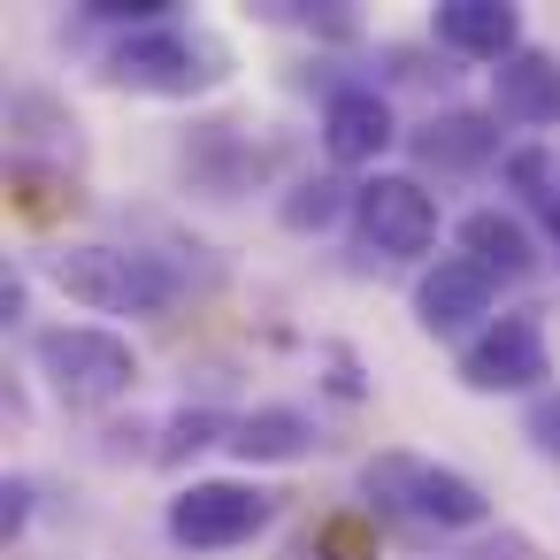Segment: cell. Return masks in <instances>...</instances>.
<instances>
[{
  "instance_id": "cell-1",
  "label": "cell",
  "mask_w": 560,
  "mask_h": 560,
  "mask_svg": "<svg viewBox=\"0 0 560 560\" xmlns=\"http://www.w3.org/2000/svg\"><path fill=\"white\" fill-rule=\"evenodd\" d=\"M231 78V47L200 24H154V32H131L116 55H108V85L124 93H154V101H192L208 85Z\"/></svg>"
},
{
  "instance_id": "cell-2",
  "label": "cell",
  "mask_w": 560,
  "mask_h": 560,
  "mask_svg": "<svg viewBox=\"0 0 560 560\" xmlns=\"http://www.w3.org/2000/svg\"><path fill=\"white\" fill-rule=\"evenodd\" d=\"M47 284L93 315H162L177 300V277L162 269V254H139V246H55Z\"/></svg>"
},
{
  "instance_id": "cell-3",
  "label": "cell",
  "mask_w": 560,
  "mask_h": 560,
  "mask_svg": "<svg viewBox=\"0 0 560 560\" xmlns=\"http://www.w3.org/2000/svg\"><path fill=\"white\" fill-rule=\"evenodd\" d=\"M361 499L392 506V514H415L430 529H483V514H491V499H483L476 476L438 468L422 453H376V460H361Z\"/></svg>"
},
{
  "instance_id": "cell-4",
  "label": "cell",
  "mask_w": 560,
  "mask_h": 560,
  "mask_svg": "<svg viewBox=\"0 0 560 560\" xmlns=\"http://www.w3.org/2000/svg\"><path fill=\"white\" fill-rule=\"evenodd\" d=\"M32 361L39 376L70 399V407H116L131 384H139V353L131 338L101 330V323H55L32 338Z\"/></svg>"
},
{
  "instance_id": "cell-5",
  "label": "cell",
  "mask_w": 560,
  "mask_h": 560,
  "mask_svg": "<svg viewBox=\"0 0 560 560\" xmlns=\"http://www.w3.org/2000/svg\"><path fill=\"white\" fill-rule=\"evenodd\" d=\"M269 514H277V491L208 476V483H185V491L170 499V537H177L185 552H231V545H246L254 529H269Z\"/></svg>"
},
{
  "instance_id": "cell-6",
  "label": "cell",
  "mask_w": 560,
  "mask_h": 560,
  "mask_svg": "<svg viewBox=\"0 0 560 560\" xmlns=\"http://www.w3.org/2000/svg\"><path fill=\"white\" fill-rule=\"evenodd\" d=\"M353 223L376 254L392 261H422L438 246V192L422 177H399V170H376L361 192H353Z\"/></svg>"
},
{
  "instance_id": "cell-7",
  "label": "cell",
  "mask_w": 560,
  "mask_h": 560,
  "mask_svg": "<svg viewBox=\"0 0 560 560\" xmlns=\"http://www.w3.org/2000/svg\"><path fill=\"white\" fill-rule=\"evenodd\" d=\"M545 376H552V353H545V323L537 315H499L460 353V384L468 392H537Z\"/></svg>"
},
{
  "instance_id": "cell-8",
  "label": "cell",
  "mask_w": 560,
  "mask_h": 560,
  "mask_svg": "<svg viewBox=\"0 0 560 560\" xmlns=\"http://www.w3.org/2000/svg\"><path fill=\"white\" fill-rule=\"evenodd\" d=\"M491 300H499V277L476 269L468 254H438V261L415 277V323H422L430 338H453V330L483 323Z\"/></svg>"
},
{
  "instance_id": "cell-9",
  "label": "cell",
  "mask_w": 560,
  "mask_h": 560,
  "mask_svg": "<svg viewBox=\"0 0 560 560\" xmlns=\"http://www.w3.org/2000/svg\"><path fill=\"white\" fill-rule=\"evenodd\" d=\"M392 139H399V124H392V101L376 85H338L323 101V147L338 170H369Z\"/></svg>"
},
{
  "instance_id": "cell-10",
  "label": "cell",
  "mask_w": 560,
  "mask_h": 560,
  "mask_svg": "<svg viewBox=\"0 0 560 560\" xmlns=\"http://www.w3.org/2000/svg\"><path fill=\"white\" fill-rule=\"evenodd\" d=\"M407 147H415V162H430V170H445V177L506 162L499 116H483V108H438L430 124H415V131H407Z\"/></svg>"
},
{
  "instance_id": "cell-11",
  "label": "cell",
  "mask_w": 560,
  "mask_h": 560,
  "mask_svg": "<svg viewBox=\"0 0 560 560\" xmlns=\"http://www.w3.org/2000/svg\"><path fill=\"white\" fill-rule=\"evenodd\" d=\"M438 47L499 70L506 55H522V9H506V0H438Z\"/></svg>"
},
{
  "instance_id": "cell-12",
  "label": "cell",
  "mask_w": 560,
  "mask_h": 560,
  "mask_svg": "<svg viewBox=\"0 0 560 560\" xmlns=\"http://www.w3.org/2000/svg\"><path fill=\"white\" fill-rule=\"evenodd\" d=\"M491 93H499V116L506 124H529V131H552L560 124V55L545 47H522L491 70Z\"/></svg>"
},
{
  "instance_id": "cell-13",
  "label": "cell",
  "mask_w": 560,
  "mask_h": 560,
  "mask_svg": "<svg viewBox=\"0 0 560 560\" xmlns=\"http://www.w3.org/2000/svg\"><path fill=\"white\" fill-rule=\"evenodd\" d=\"M460 254H468L476 269H491L499 284H514V277L537 269V238H529V223L506 215V208H476V215H460Z\"/></svg>"
},
{
  "instance_id": "cell-14",
  "label": "cell",
  "mask_w": 560,
  "mask_h": 560,
  "mask_svg": "<svg viewBox=\"0 0 560 560\" xmlns=\"http://www.w3.org/2000/svg\"><path fill=\"white\" fill-rule=\"evenodd\" d=\"M307 445H315V422H307L300 407H254V415H238V430H231V453H238L246 468L300 460Z\"/></svg>"
},
{
  "instance_id": "cell-15",
  "label": "cell",
  "mask_w": 560,
  "mask_h": 560,
  "mask_svg": "<svg viewBox=\"0 0 560 560\" xmlns=\"http://www.w3.org/2000/svg\"><path fill=\"white\" fill-rule=\"evenodd\" d=\"M353 192H361V185H346V177H300V185L284 192V223H292V231H330V223L353 208Z\"/></svg>"
},
{
  "instance_id": "cell-16",
  "label": "cell",
  "mask_w": 560,
  "mask_h": 560,
  "mask_svg": "<svg viewBox=\"0 0 560 560\" xmlns=\"http://www.w3.org/2000/svg\"><path fill=\"white\" fill-rule=\"evenodd\" d=\"M231 430H238V422H223L215 407H185V415H177V422L162 430V445H154V460H162V468H177L185 453H200V445H215V438L231 445Z\"/></svg>"
},
{
  "instance_id": "cell-17",
  "label": "cell",
  "mask_w": 560,
  "mask_h": 560,
  "mask_svg": "<svg viewBox=\"0 0 560 560\" xmlns=\"http://www.w3.org/2000/svg\"><path fill=\"white\" fill-rule=\"evenodd\" d=\"M307 545H315V560H376V537H369V529H361L353 514L323 522V529H315Z\"/></svg>"
},
{
  "instance_id": "cell-18",
  "label": "cell",
  "mask_w": 560,
  "mask_h": 560,
  "mask_svg": "<svg viewBox=\"0 0 560 560\" xmlns=\"http://www.w3.org/2000/svg\"><path fill=\"white\" fill-rule=\"evenodd\" d=\"M506 185H514V192H529V200H545V192L560 185V170H552V154L522 147V154H506Z\"/></svg>"
},
{
  "instance_id": "cell-19",
  "label": "cell",
  "mask_w": 560,
  "mask_h": 560,
  "mask_svg": "<svg viewBox=\"0 0 560 560\" xmlns=\"http://www.w3.org/2000/svg\"><path fill=\"white\" fill-rule=\"evenodd\" d=\"M32 529V476H9L0 483V537H24Z\"/></svg>"
},
{
  "instance_id": "cell-20",
  "label": "cell",
  "mask_w": 560,
  "mask_h": 560,
  "mask_svg": "<svg viewBox=\"0 0 560 560\" xmlns=\"http://www.w3.org/2000/svg\"><path fill=\"white\" fill-rule=\"evenodd\" d=\"M468 560H545V552H537V545H529L522 529H499V537H483V545H476Z\"/></svg>"
},
{
  "instance_id": "cell-21",
  "label": "cell",
  "mask_w": 560,
  "mask_h": 560,
  "mask_svg": "<svg viewBox=\"0 0 560 560\" xmlns=\"http://www.w3.org/2000/svg\"><path fill=\"white\" fill-rule=\"evenodd\" d=\"M529 430H537V445H545V453H560V407H552V399L529 415Z\"/></svg>"
},
{
  "instance_id": "cell-22",
  "label": "cell",
  "mask_w": 560,
  "mask_h": 560,
  "mask_svg": "<svg viewBox=\"0 0 560 560\" xmlns=\"http://www.w3.org/2000/svg\"><path fill=\"white\" fill-rule=\"evenodd\" d=\"M0 315H9V323L24 315V269H0Z\"/></svg>"
},
{
  "instance_id": "cell-23",
  "label": "cell",
  "mask_w": 560,
  "mask_h": 560,
  "mask_svg": "<svg viewBox=\"0 0 560 560\" xmlns=\"http://www.w3.org/2000/svg\"><path fill=\"white\" fill-rule=\"evenodd\" d=\"M537 208H545V231H552V238H560V185H552V192H545V200H537Z\"/></svg>"
}]
</instances>
